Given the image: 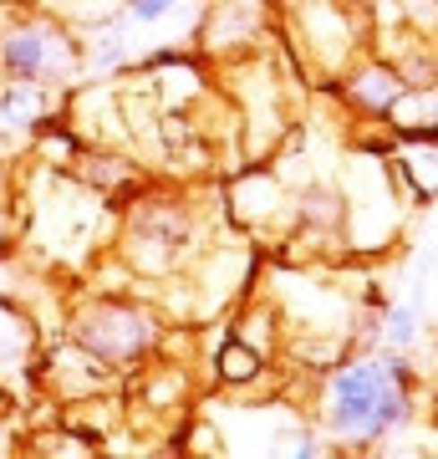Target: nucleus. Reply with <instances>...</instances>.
Instances as JSON below:
<instances>
[{"instance_id": "f257e3e1", "label": "nucleus", "mask_w": 438, "mask_h": 459, "mask_svg": "<svg viewBox=\"0 0 438 459\" xmlns=\"http://www.w3.org/2000/svg\"><path fill=\"white\" fill-rule=\"evenodd\" d=\"M316 434L341 449H377L392 434H408L418 419V383L388 368L382 347H357L322 368L316 398H311Z\"/></svg>"}, {"instance_id": "f03ea898", "label": "nucleus", "mask_w": 438, "mask_h": 459, "mask_svg": "<svg viewBox=\"0 0 438 459\" xmlns=\"http://www.w3.org/2000/svg\"><path fill=\"white\" fill-rule=\"evenodd\" d=\"M117 204L72 169L36 164L21 195V250L36 265H87L117 235Z\"/></svg>"}, {"instance_id": "7ed1b4c3", "label": "nucleus", "mask_w": 438, "mask_h": 459, "mask_svg": "<svg viewBox=\"0 0 438 459\" xmlns=\"http://www.w3.org/2000/svg\"><path fill=\"white\" fill-rule=\"evenodd\" d=\"M199 240H204V230H199L189 199L148 195L133 199V210L117 220L113 250L133 281H174L199 255Z\"/></svg>"}, {"instance_id": "20e7f679", "label": "nucleus", "mask_w": 438, "mask_h": 459, "mask_svg": "<svg viewBox=\"0 0 438 459\" xmlns=\"http://www.w3.org/2000/svg\"><path fill=\"white\" fill-rule=\"evenodd\" d=\"M62 332L87 347L92 358H102L113 373H133V368H143L159 352L163 316L128 291H92L72 307Z\"/></svg>"}, {"instance_id": "39448f33", "label": "nucleus", "mask_w": 438, "mask_h": 459, "mask_svg": "<svg viewBox=\"0 0 438 459\" xmlns=\"http://www.w3.org/2000/svg\"><path fill=\"white\" fill-rule=\"evenodd\" d=\"M0 82H36L72 92L82 82V41L41 5L0 16Z\"/></svg>"}, {"instance_id": "423d86ee", "label": "nucleus", "mask_w": 438, "mask_h": 459, "mask_svg": "<svg viewBox=\"0 0 438 459\" xmlns=\"http://www.w3.org/2000/svg\"><path fill=\"white\" fill-rule=\"evenodd\" d=\"M337 189H341V246L352 255H382L403 235V204H408V199H392L398 184L388 174V153L362 148L337 179Z\"/></svg>"}, {"instance_id": "0eeeda50", "label": "nucleus", "mask_w": 438, "mask_h": 459, "mask_svg": "<svg viewBox=\"0 0 438 459\" xmlns=\"http://www.w3.org/2000/svg\"><path fill=\"white\" fill-rule=\"evenodd\" d=\"M117 377L123 373H113L107 362L92 358V352L82 342H72L66 332L47 337V342H41V358H36V394L51 398V403H62V409L117 394Z\"/></svg>"}, {"instance_id": "6e6552de", "label": "nucleus", "mask_w": 438, "mask_h": 459, "mask_svg": "<svg viewBox=\"0 0 438 459\" xmlns=\"http://www.w3.org/2000/svg\"><path fill=\"white\" fill-rule=\"evenodd\" d=\"M291 31L301 56L326 77H341L362 56V26L347 0H301L291 11Z\"/></svg>"}, {"instance_id": "1a4fd4ad", "label": "nucleus", "mask_w": 438, "mask_h": 459, "mask_svg": "<svg viewBox=\"0 0 438 459\" xmlns=\"http://www.w3.org/2000/svg\"><path fill=\"white\" fill-rule=\"evenodd\" d=\"M225 204H229V220L260 240H286L291 235V184L280 179L276 169H245L235 174L225 189Z\"/></svg>"}, {"instance_id": "9d476101", "label": "nucleus", "mask_w": 438, "mask_h": 459, "mask_svg": "<svg viewBox=\"0 0 438 459\" xmlns=\"http://www.w3.org/2000/svg\"><path fill=\"white\" fill-rule=\"evenodd\" d=\"M47 332L21 301L0 296V394L11 398V409L36 403V358H41Z\"/></svg>"}, {"instance_id": "9b49d317", "label": "nucleus", "mask_w": 438, "mask_h": 459, "mask_svg": "<svg viewBox=\"0 0 438 459\" xmlns=\"http://www.w3.org/2000/svg\"><path fill=\"white\" fill-rule=\"evenodd\" d=\"M265 31V0H219L199 16V41L210 56L229 62V56H250Z\"/></svg>"}, {"instance_id": "f8f14e48", "label": "nucleus", "mask_w": 438, "mask_h": 459, "mask_svg": "<svg viewBox=\"0 0 438 459\" xmlns=\"http://www.w3.org/2000/svg\"><path fill=\"white\" fill-rule=\"evenodd\" d=\"M403 72L382 56H357V62L347 66L337 77V98L362 117V123H382V113L392 108V98L403 92Z\"/></svg>"}, {"instance_id": "ddd939ff", "label": "nucleus", "mask_w": 438, "mask_h": 459, "mask_svg": "<svg viewBox=\"0 0 438 459\" xmlns=\"http://www.w3.org/2000/svg\"><path fill=\"white\" fill-rule=\"evenodd\" d=\"M265 373H271V358H260L255 347H245L240 337H225L219 352H214V377H219L225 388H235V394L255 388Z\"/></svg>"}, {"instance_id": "4468645a", "label": "nucleus", "mask_w": 438, "mask_h": 459, "mask_svg": "<svg viewBox=\"0 0 438 459\" xmlns=\"http://www.w3.org/2000/svg\"><path fill=\"white\" fill-rule=\"evenodd\" d=\"M179 16L199 21L204 5H194V0H123V11H117L123 31H163V26H174Z\"/></svg>"}, {"instance_id": "2eb2a0df", "label": "nucleus", "mask_w": 438, "mask_h": 459, "mask_svg": "<svg viewBox=\"0 0 438 459\" xmlns=\"http://www.w3.org/2000/svg\"><path fill=\"white\" fill-rule=\"evenodd\" d=\"M47 16H56L66 26V31H92V26H107V21H117V11H123V0H36Z\"/></svg>"}, {"instance_id": "dca6fc26", "label": "nucleus", "mask_w": 438, "mask_h": 459, "mask_svg": "<svg viewBox=\"0 0 438 459\" xmlns=\"http://www.w3.org/2000/svg\"><path fill=\"white\" fill-rule=\"evenodd\" d=\"M184 394H189V388H184V373H168V368H153V373L143 377V388H138V398L159 413H168Z\"/></svg>"}, {"instance_id": "f3484780", "label": "nucleus", "mask_w": 438, "mask_h": 459, "mask_svg": "<svg viewBox=\"0 0 438 459\" xmlns=\"http://www.w3.org/2000/svg\"><path fill=\"white\" fill-rule=\"evenodd\" d=\"M16 449H21V434H16V424L0 413V455H16Z\"/></svg>"}]
</instances>
